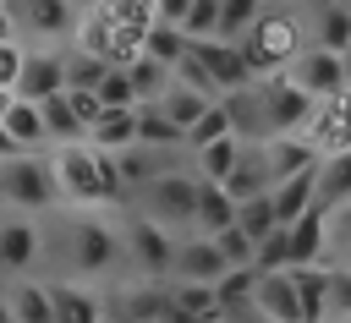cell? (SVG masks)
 <instances>
[{
	"label": "cell",
	"mask_w": 351,
	"mask_h": 323,
	"mask_svg": "<svg viewBox=\"0 0 351 323\" xmlns=\"http://www.w3.org/2000/svg\"><path fill=\"white\" fill-rule=\"evenodd\" d=\"M313 203H318L324 214L340 208V203H351V153L318 159V170H313Z\"/></svg>",
	"instance_id": "ac0fdd59"
},
{
	"label": "cell",
	"mask_w": 351,
	"mask_h": 323,
	"mask_svg": "<svg viewBox=\"0 0 351 323\" xmlns=\"http://www.w3.org/2000/svg\"><path fill=\"white\" fill-rule=\"evenodd\" d=\"M313 104H329V99H340L346 93V55H324V49H302L296 55V66L285 71Z\"/></svg>",
	"instance_id": "52a82bcc"
},
{
	"label": "cell",
	"mask_w": 351,
	"mask_h": 323,
	"mask_svg": "<svg viewBox=\"0 0 351 323\" xmlns=\"http://www.w3.org/2000/svg\"><path fill=\"white\" fill-rule=\"evenodd\" d=\"M285 235H291V268H313V263L324 257V246H329V214L313 203Z\"/></svg>",
	"instance_id": "e0dca14e"
},
{
	"label": "cell",
	"mask_w": 351,
	"mask_h": 323,
	"mask_svg": "<svg viewBox=\"0 0 351 323\" xmlns=\"http://www.w3.org/2000/svg\"><path fill=\"white\" fill-rule=\"evenodd\" d=\"M143 55L176 71V66H181V55H186V38H181V27H170V22H159V16H154V27H148V38H143Z\"/></svg>",
	"instance_id": "83f0119b"
},
{
	"label": "cell",
	"mask_w": 351,
	"mask_h": 323,
	"mask_svg": "<svg viewBox=\"0 0 351 323\" xmlns=\"http://www.w3.org/2000/svg\"><path fill=\"white\" fill-rule=\"evenodd\" d=\"M269 203H274V224L280 230H291L307 208H313V175H296V181H280L274 192H269Z\"/></svg>",
	"instance_id": "603a6c76"
},
{
	"label": "cell",
	"mask_w": 351,
	"mask_h": 323,
	"mask_svg": "<svg viewBox=\"0 0 351 323\" xmlns=\"http://www.w3.org/2000/svg\"><path fill=\"white\" fill-rule=\"evenodd\" d=\"M5 159H22V153H16V142H11V137H5V126H0V164H5Z\"/></svg>",
	"instance_id": "b9f144b4"
},
{
	"label": "cell",
	"mask_w": 351,
	"mask_h": 323,
	"mask_svg": "<svg viewBox=\"0 0 351 323\" xmlns=\"http://www.w3.org/2000/svg\"><path fill=\"white\" fill-rule=\"evenodd\" d=\"M230 268H225V257H219V246L208 241V235H181L176 241V268H170V279H181V285H219Z\"/></svg>",
	"instance_id": "7c38bea8"
},
{
	"label": "cell",
	"mask_w": 351,
	"mask_h": 323,
	"mask_svg": "<svg viewBox=\"0 0 351 323\" xmlns=\"http://www.w3.org/2000/svg\"><path fill=\"white\" fill-rule=\"evenodd\" d=\"M313 49L324 55L351 49V5H313Z\"/></svg>",
	"instance_id": "ffe728a7"
},
{
	"label": "cell",
	"mask_w": 351,
	"mask_h": 323,
	"mask_svg": "<svg viewBox=\"0 0 351 323\" xmlns=\"http://www.w3.org/2000/svg\"><path fill=\"white\" fill-rule=\"evenodd\" d=\"M258 159H263V170H269V192H274L280 181L313 175L324 153H318L307 137H274V142H258Z\"/></svg>",
	"instance_id": "8fae6325"
},
{
	"label": "cell",
	"mask_w": 351,
	"mask_h": 323,
	"mask_svg": "<svg viewBox=\"0 0 351 323\" xmlns=\"http://www.w3.org/2000/svg\"><path fill=\"white\" fill-rule=\"evenodd\" d=\"M77 11L82 5H66V0H33V5H11V22L38 38H66L77 27Z\"/></svg>",
	"instance_id": "2e32d148"
},
{
	"label": "cell",
	"mask_w": 351,
	"mask_h": 323,
	"mask_svg": "<svg viewBox=\"0 0 351 323\" xmlns=\"http://www.w3.org/2000/svg\"><path fill=\"white\" fill-rule=\"evenodd\" d=\"M11 33H16V22H11V5H0V44H5Z\"/></svg>",
	"instance_id": "60d3db41"
},
{
	"label": "cell",
	"mask_w": 351,
	"mask_h": 323,
	"mask_svg": "<svg viewBox=\"0 0 351 323\" xmlns=\"http://www.w3.org/2000/svg\"><path fill=\"white\" fill-rule=\"evenodd\" d=\"M225 197L241 208V203H252V197H269V170H263V159H258V148L236 164V175L225 181Z\"/></svg>",
	"instance_id": "4316f807"
},
{
	"label": "cell",
	"mask_w": 351,
	"mask_h": 323,
	"mask_svg": "<svg viewBox=\"0 0 351 323\" xmlns=\"http://www.w3.org/2000/svg\"><path fill=\"white\" fill-rule=\"evenodd\" d=\"M0 186H5V208H16V214H38V208H49L60 197L55 175H49V159H38V153L5 159L0 164Z\"/></svg>",
	"instance_id": "8992f818"
},
{
	"label": "cell",
	"mask_w": 351,
	"mask_h": 323,
	"mask_svg": "<svg viewBox=\"0 0 351 323\" xmlns=\"http://www.w3.org/2000/svg\"><path fill=\"white\" fill-rule=\"evenodd\" d=\"M247 159V142L230 131V137H219V142H208L203 153H197V181H208V186H225L230 175H236V164Z\"/></svg>",
	"instance_id": "d6986e66"
},
{
	"label": "cell",
	"mask_w": 351,
	"mask_h": 323,
	"mask_svg": "<svg viewBox=\"0 0 351 323\" xmlns=\"http://www.w3.org/2000/svg\"><path fill=\"white\" fill-rule=\"evenodd\" d=\"M181 38H186V44H208V38H219V0H186Z\"/></svg>",
	"instance_id": "f1b7e54d"
},
{
	"label": "cell",
	"mask_w": 351,
	"mask_h": 323,
	"mask_svg": "<svg viewBox=\"0 0 351 323\" xmlns=\"http://www.w3.org/2000/svg\"><path fill=\"white\" fill-rule=\"evenodd\" d=\"M324 323H340V318H324Z\"/></svg>",
	"instance_id": "c3c4849f"
},
{
	"label": "cell",
	"mask_w": 351,
	"mask_h": 323,
	"mask_svg": "<svg viewBox=\"0 0 351 323\" xmlns=\"http://www.w3.org/2000/svg\"><path fill=\"white\" fill-rule=\"evenodd\" d=\"M329 318L351 323V268H329Z\"/></svg>",
	"instance_id": "f35d334b"
},
{
	"label": "cell",
	"mask_w": 351,
	"mask_h": 323,
	"mask_svg": "<svg viewBox=\"0 0 351 323\" xmlns=\"http://www.w3.org/2000/svg\"><path fill=\"white\" fill-rule=\"evenodd\" d=\"M230 131H236V126H230V109H225V99H219V104H208V115L186 131V142H181V148H186V153H203L208 142H219V137H230Z\"/></svg>",
	"instance_id": "d6a6232c"
},
{
	"label": "cell",
	"mask_w": 351,
	"mask_h": 323,
	"mask_svg": "<svg viewBox=\"0 0 351 323\" xmlns=\"http://www.w3.org/2000/svg\"><path fill=\"white\" fill-rule=\"evenodd\" d=\"M208 104H214V99H203V93H192V88H181V82H176V88H170V93H165L154 109H159V115H165V120L181 131V142H186V131H192V126L208 115Z\"/></svg>",
	"instance_id": "7402d4cb"
},
{
	"label": "cell",
	"mask_w": 351,
	"mask_h": 323,
	"mask_svg": "<svg viewBox=\"0 0 351 323\" xmlns=\"http://www.w3.org/2000/svg\"><path fill=\"white\" fill-rule=\"evenodd\" d=\"M5 307H11V318H16V323H55L49 296H44V285H38V279H16V285L5 290Z\"/></svg>",
	"instance_id": "484cf974"
},
{
	"label": "cell",
	"mask_w": 351,
	"mask_h": 323,
	"mask_svg": "<svg viewBox=\"0 0 351 323\" xmlns=\"http://www.w3.org/2000/svg\"><path fill=\"white\" fill-rule=\"evenodd\" d=\"M104 60H93V55H77V49H66V93H99V82H104Z\"/></svg>",
	"instance_id": "836d02e7"
},
{
	"label": "cell",
	"mask_w": 351,
	"mask_h": 323,
	"mask_svg": "<svg viewBox=\"0 0 351 323\" xmlns=\"http://www.w3.org/2000/svg\"><path fill=\"white\" fill-rule=\"evenodd\" d=\"M55 323H110V301L82 279H44Z\"/></svg>",
	"instance_id": "9c48e42d"
},
{
	"label": "cell",
	"mask_w": 351,
	"mask_h": 323,
	"mask_svg": "<svg viewBox=\"0 0 351 323\" xmlns=\"http://www.w3.org/2000/svg\"><path fill=\"white\" fill-rule=\"evenodd\" d=\"M121 246H126V263L143 285H170V268H176V235H165L159 224H148L143 214H132V224L121 230Z\"/></svg>",
	"instance_id": "5b68a950"
},
{
	"label": "cell",
	"mask_w": 351,
	"mask_h": 323,
	"mask_svg": "<svg viewBox=\"0 0 351 323\" xmlns=\"http://www.w3.org/2000/svg\"><path fill=\"white\" fill-rule=\"evenodd\" d=\"M214 246H219V257H225V268H252V257H258V241H247L236 224L230 230H219V235H208Z\"/></svg>",
	"instance_id": "d590c367"
},
{
	"label": "cell",
	"mask_w": 351,
	"mask_h": 323,
	"mask_svg": "<svg viewBox=\"0 0 351 323\" xmlns=\"http://www.w3.org/2000/svg\"><path fill=\"white\" fill-rule=\"evenodd\" d=\"M252 268H258V274H285V268H291V235H285V230H274L269 241H258Z\"/></svg>",
	"instance_id": "8d00e7d4"
},
{
	"label": "cell",
	"mask_w": 351,
	"mask_h": 323,
	"mask_svg": "<svg viewBox=\"0 0 351 323\" xmlns=\"http://www.w3.org/2000/svg\"><path fill=\"white\" fill-rule=\"evenodd\" d=\"M346 55H351V49H346Z\"/></svg>",
	"instance_id": "681fc988"
},
{
	"label": "cell",
	"mask_w": 351,
	"mask_h": 323,
	"mask_svg": "<svg viewBox=\"0 0 351 323\" xmlns=\"http://www.w3.org/2000/svg\"><path fill=\"white\" fill-rule=\"evenodd\" d=\"M55 93H66V55H55V49H27V66H22V82H16V99L44 104V99H55Z\"/></svg>",
	"instance_id": "4fadbf2b"
},
{
	"label": "cell",
	"mask_w": 351,
	"mask_h": 323,
	"mask_svg": "<svg viewBox=\"0 0 351 323\" xmlns=\"http://www.w3.org/2000/svg\"><path fill=\"white\" fill-rule=\"evenodd\" d=\"M230 224H236V203L225 197V186L197 181V235H219Z\"/></svg>",
	"instance_id": "cb8c5ba5"
},
{
	"label": "cell",
	"mask_w": 351,
	"mask_h": 323,
	"mask_svg": "<svg viewBox=\"0 0 351 323\" xmlns=\"http://www.w3.org/2000/svg\"><path fill=\"white\" fill-rule=\"evenodd\" d=\"M137 142H143V148L170 153V148H181V131H176V126H170L154 104H143V109H137Z\"/></svg>",
	"instance_id": "1f68e13d"
},
{
	"label": "cell",
	"mask_w": 351,
	"mask_h": 323,
	"mask_svg": "<svg viewBox=\"0 0 351 323\" xmlns=\"http://www.w3.org/2000/svg\"><path fill=\"white\" fill-rule=\"evenodd\" d=\"M186 49H192V60L208 71V82L219 88V99H230V93H247V88H252V71H247V60H241V49H236V44L208 38V44H186Z\"/></svg>",
	"instance_id": "30bf717a"
},
{
	"label": "cell",
	"mask_w": 351,
	"mask_h": 323,
	"mask_svg": "<svg viewBox=\"0 0 351 323\" xmlns=\"http://www.w3.org/2000/svg\"><path fill=\"white\" fill-rule=\"evenodd\" d=\"M93 99H99V109H104V115L143 109V104H137V88H132V77H126L121 66H110V71H104V82H99V93H93Z\"/></svg>",
	"instance_id": "f546056e"
},
{
	"label": "cell",
	"mask_w": 351,
	"mask_h": 323,
	"mask_svg": "<svg viewBox=\"0 0 351 323\" xmlns=\"http://www.w3.org/2000/svg\"><path fill=\"white\" fill-rule=\"evenodd\" d=\"M296 279V301H302V323H324L329 318V268L313 263V268H291Z\"/></svg>",
	"instance_id": "44dd1931"
},
{
	"label": "cell",
	"mask_w": 351,
	"mask_h": 323,
	"mask_svg": "<svg viewBox=\"0 0 351 323\" xmlns=\"http://www.w3.org/2000/svg\"><path fill=\"white\" fill-rule=\"evenodd\" d=\"M346 99H351V55H346Z\"/></svg>",
	"instance_id": "f6af8a7d"
},
{
	"label": "cell",
	"mask_w": 351,
	"mask_h": 323,
	"mask_svg": "<svg viewBox=\"0 0 351 323\" xmlns=\"http://www.w3.org/2000/svg\"><path fill=\"white\" fill-rule=\"evenodd\" d=\"M0 208H5V186H0Z\"/></svg>",
	"instance_id": "7dc6e473"
},
{
	"label": "cell",
	"mask_w": 351,
	"mask_h": 323,
	"mask_svg": "<svg viewBox=\"0 0 351 323\" xmlns=\"http://www.w3.org/2000/svg\"><path fill=\"white\" fill-rule=\"evenodd\" d=\"M203 323H225V312H208V318H203Z\"/></svg>",
	"instance_id": "bcb514c9"
},
{
	"label": "cell",
	"mask_w": 351,
	"mask_h": 323,
	"mask_svg": "<svg viewBox=\"0 0 351 323\" xmlns=\"http://www.w3.org/2000/svg\"><path fill=\"white\" fill-rule=\"evenodd\" d=\"M0 323H16V318H11V307H5V296H0Z\"/></svg>",
	"instance_id": "ee69618b"
},
{
	"label": "cell",
	"mask_w": 351,
	"mask_h": 323,
	"mask_svg": "<svg viewBox=\"0 0 351 323\" xmlns=\"http://www.w3.org/2000/svg\"><path fill=\"white\" fill-rule=\"evenodd\" d=\"M241 49V60H247V71L252 77H285L291 66H296V55H302V22L291 16V11H280V5H263V16L247 27V38L236 44Z\"/></svg>",
	"instance_id": "3957f363"
},
{
	"label": "cell",
	"mask_w": 351,
	"mask_h": 323,
	"mask_svg": "<svg viewBox=\"0 0 351 323\" xmlns=\"http://www.w3.org/2000/svg\"><path fill=\"white\" fill-rule=\"evenodd\" d=\"M126 257V246H121V230L99 214V208H77L71 219H66V230H60V263H66V274L60 279H99V274H110L115 263Z\"/></svg>",
	"instance_id": "6da1fadb"
},
{
	"label": "cell",
	"mask_w": 351,
	"mask_h": 323,
	"mask_svg": "<svg viewBox=\"0 0 351 323\" xmlns=\"http://www.w3.org/2000/svg\"><path fill=\"white\" fill-rule=\"evenodd\" d=\"M38 252H44V235H38L33 214H16V208H5V214H0V274L22 279V274L38 263Z\"/></svg>",
	"instance_id": "ba28073f"
},
{
	"label": "cell",
	"mask_w": 351,
	"mask_h": 323,
	"mask_svg": "<svg viewBox=\"0 0 351 323\" xmlns=\"http://www.w3.org/2000/svg\"><path fill=\"white\" fill-rule=\"evenodd\" d=\"M143 219L159 224L165 235H176V230L197 235V170H165L159 181H148L143 186Z\"/></svg>",
	"instance_id": "277c9868"
},
{
	"label": "cell",
	"mask_w": 351,
	"mask_h": 323,
	"mask_svg": "<svg viewBox=\"0 0 351 323\" xmlns=\"http://www.w3.org/2000/svg\"><path fill=\"white\" fill-rule=\"evenodd\" d=\"M66 99H71V109H77V120H82V126L93 131V126H99V115H104V109H99V99H93V93H66Z\"/></svg>",
	"instance_id": "ab89813d"
},
{
	"label": "cell",
	"mask_w": 351,
	"mask_h": 323,
	"mask_svg": "<svg viewBox=\"0 0 351 323\" xmlns=\"http://www.w3.org/2000/svg\"><path fill=\"white\" fill-rule=\"evenodd\" d=\"M252 312H263L269 323H302V301H296V279H291V268H285V274H258Z\"/></svg>",
	"instance_id": "9a60e30c"
},
{
	"label": "cell",
	"mask_w": 351,
	"mask_h": 323,
	"mask_svg": "<svg viewBox=\"0 0 351 323\" xmlns=\"http://www.w3.org/2000/svg\"><path fill=\"white\" fill-rule=\"evenodd\" d=\"M225 323H269V318H263V312H252V307H247V312H230V318H225Z\"/></svg>",
	"instance_id": "7bdbcfd3"
},
{
	"label": "cell",
	"mask_w": 351,
	"mask_h": 323,
	"mask_svg": "<svg viewBox=\"0 0 351 323\" xmlns=\"http://www.w3.org/2000/svg\"><path fill=\"white\" fill-rule=\"evenodd\" d=\"M22 66H27V44L5 38V44H0V93H16V82H22Z\"/></svg>",
	"instance_id": "74e56055"
},
{
	"label": "cell",
	"mask_w": 351,
	"mask_h": 323,
	"mask_svg": "<svg viewBox=\"0 0 351 323\" xmlns=\"http://www.w3.org/2000/svg\"><path fill=\"white\" fill-rule=\"evenodd\" d=\"M126 77H132V88H137V104H159V99L176 88V71L159 66V60H148V55H137V60L126 66Z\"/></svg>",
	"instance_id": "d4e9b609"
},
{
	"label": "cell",
	"mask_w": 351,
	"mask_h": 323,
	"mask_svg": "<svg viewBox=\"0 0 351 323\" xmlns=\"http://www.w3.org/2000/svg\"><path fill=\"white\" fill-rule=\"evenodd\" d=\"M49 175H55V192L66 203H77V208H99V203H115L121 197V181H115L110 153H99L88 142L49 148Z\"/></svg>",
	"instance_id": "7a4b0ae2"
},
{
	"label": "cell",
	"mask_w": 351,
	"mask_h": 323,
	"mask_svg": "<svg viewBox=\"0 0 351 323\" xmlns=\"http://www.w3.org/2000/svg\"><path fill=\"white\" fill-rule=\"evenodd\" d=\"M258 16H263V5H252V0H219V44H241Z\"/></svg>",
	"instance_id": "4dcf8cb0"
},
{
	"label": "cell",
	"mask_w": 351,
	"mask_h": 323,
	"mask_svg": "<svg viewBox=\"0 0 351 323\" xmlns=\"http://www.w3.org/2000/svg\"><path fill=\"white\" fill-rule=\"evenodd\" d=\"M236 230L247 235V241H269L280 224H274V203L269 197H252V203H241L236 208Z\"/></svg>",
	"instance_id": "e575fe53"
},
{
	"label": "cell",
	"mask_w": 351,
	"mask_h": 323,
	"mask_svg": "<svg viewBox=\"0 0 351 323\" xmlns=\"http://www.w3.org/2000/svg\"><path fill=\"white\" fill-rule=\"evenodd\" d=\"M165 312H170V285H126V290H115L110 296V318L115 323H165Z\"/></svg>",
	"instance_id": "5bb4252c"
}]
</instances>
